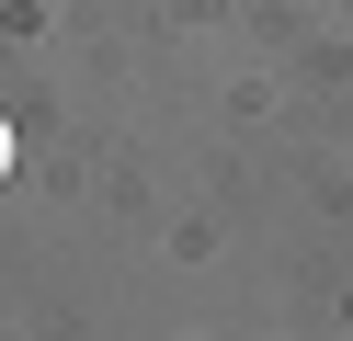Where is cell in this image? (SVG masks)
<instances>
[{"label":"cell","mask_w":353,"mask_h":341,"mask_svg":"<svg viewBox=\"0 0 353 341\" xmlns=\"http://www.w3.org/2000/svg\"><path fill=\"white\" fill-rule=\"evenodd\" d=\"M0 182H12V114H0Z\"/></svg>","instance_id":"6da1fadb"}]
</instances>
